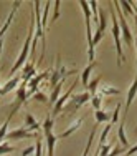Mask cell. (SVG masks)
<instances>
[{
  "label": "cell",
  "mask_w": 137,
  "mask_h": 156,
  "mask_svg": "<svg viewBox=\"0 0 137 156\" xmlns=\"http://www.w3.org/2000/svg\"><path fill=\"white\" fill-rule=\"evenodd\" d=\"M53 128H55V120L50 116V115H46L45 121H43V125H42L43 135H50V133H53Z\"/></svg>",
  "instance_id": "obj_18"
},
{
  "label": "cell",
  "mask_w": 137,
  "mask_h": 156,
  "mask_svg": "<svg viewBox=\"0 0 137 156\" xmlns=\"http://www.w3.org/2000/svg\"><path fill=\"white\" fill-rule=\"evenodd\" d=\"M119 5H121V10H122V13H124V17L125 15H134V5H132L131 2H127V0H121L119 2Z\"/></svg>",
  "instance_id": "obj_21"
},
{
  "label": "cell",
  "mask_w": 137,
  "mask_h": 156,
  "mask_svg": "<svg viewBox=\"0 0 137 156\" xmlns=\"http://www.w3.org/2000/svg\"><path fill=\"white\" fill-rule=\"evenodd\" d=\"M18 7H20V2H15V3H13V9H12V12L8 13V17H7V18H5V22H3L2 28H0V42L3 40V37H5V33L8 32V28H10V25H12V20H13V17H15V13H17Z\"/></svg>",
  "instance_id": "obj_7"
},
{
  "label": "cell",
  "mask_w": 137,
  "mask_h": 156,
  "mask_svg": "<svg viewBox=\"0 0 137 156\" xmlns=\"http://www.w3.org/2000/svg\"><path fill=\"white\" fill-rule=\"evenodd\" d=\"M33 35H35V22H32L30 30H28V35H27V38H25L23 47H22L20 55H18L17 62L13 63V66L10 68V73H12V75H13V73H17L18 70H22V68L25 66V62H27L28 55H30V48H32V40H33Z\"/></svg>",
  "instance_id": "obj_1"
},
{
  "label": "cell",
  "mask_w": 137,
  "mask_h": 156,
  "mask_svg": "<svg viewBox=\"0 0 137 156\" xmlns=\"http://www.w3.org/2000/svg\"><path fill=\"white\" fill-rule=\"evenodd\" d=\"M32 98L36 100V101H40V103H50V101H48V96L43 93V91H36V93H33Z\"/></svg>",
  "instance_id": "obj_30"
},
{
  "label": "cell",
  "mask_w": 137,
  "mask_h": 156,
  "mask_svg": "<svg viewBox=\"0 0 137 156\" xmlns=\"http://www.w3.org/2000/svg\"><path fill=\"white\" fill-rule=\"evenodd\" d=\"M56 141H58V136L50 133V135H45V143H46V151H48V156H55V148H56Z\"/></svg>",
  "instance_id": "obj_11"
},
{
  "label": "cell",
  "mask_w": 137,
  "mask_h": 156,
  "mask_svg": "<svg viewBox=\"0 0 137 156\" xmlns=\"http://www.w3.org/2000/svg\"><path fill=\"white\" fill-rule=\"evenodd\" d=\"M48 75H50V70H46V72H42V73H36L35 76L32 78L30 81H28V87H27V95H28V98L33 95V93H36L38 91V83L40 81H43V80H46Z\"/></svg>",
  "instance_id": "obj_6"
},
{
  "label": "cell",
  "mask_w": 137,
  "mask_h": 156,
  "mask_svg": "<svg viewBox=\"0 0 137 156\" xmlns=\"http://www.w3.org/2000/svg\"><path fill=\"white\" fill-rule=\"evenodd\" d=\"M71 100H75V101H76L79 106H84V105H86V103L91 100V95L88 93V91H83V93H79V95H73Z\"/></svg>",
  "instance_id": "obj_19"
},
{
  "label": "cell",
  "mask_w": 137,
  "mask_h": 156,
  "mask_svg": "<svg viewBox=\"0 0 137 156\" xmlns=\"http://www.w3.org/2000/svg\"><path fill=\"white\" fill-rule=\"evenodd\" d=\"M60 7H61V2L60 0H55L53 2V17L50 18L51 23H55V22L58 20V17H60Z\"/></svg>",
  "instance_id": "obj_26"
},
{
  "label": "cell",
  "mask_w": 137,
  "mask_h": 156,
  "mask_svg": "<svg viewBox=\"0 0 137 156\" xmlns=\"http://www.w3.org/2000/svg\"><path fill=\"white\" fill-rule=\"evenodd\" d=\"M122 153H127V150H125L124 146H121V144H116V146L111 150V153L106 154V156H121Z\"/></svg>",
  "instance_id": "obj_29"
},
{
  "label": "cell",
  "mask_w": 137,
  "mask_h": 156,
  "mask_svg": "<svg viewBox=\"0 0 137 156\" xmlns=\"http://www.w3.org/2000/svg\"><path fill=\"white\" fill-rule=\"evenodd\" d=\"M73 73H78V70H76V68L68 70V68H66V66L61 63V55H58L56 68L53 70V75H51V78H50V87H56V85L60 83V81H63L66 76L73 75Z\"/></svg>",
  "instance_id": "obj_3"
},
{
  "label": "cell",
  "mask_w": 137,
  "mask_h": 156,
  "mask_svg": "<svg viewBox=\"0 0 137 156\" xmlns=\"http://www.w3.org/2000/svg\"><path fill=\"white\" fill-rule=\"evenodd\" d=\"M53 5L51 2H45V9H43V13H42V25H43V30H46L48 28V23H50V20H48V17H50V7Z\"/></svg>",
  "instance_id": "obj_20"
},
{
  "label": "cell",
  "mask_w": 137,
  "mask_h": 156,
  "mask_svg": "<svg viewBox=\"0 0 137 156\" xmlns=\"http://www.w3.org/2000/svg\"><path fill=\"white\" fill-rule=\"evenodd\" d=\"M96 129H98V125L92 128V131L89 133V138H88V143H86V146H84V151H83V156H88V153H89V150H91V144H92V140H94V135H96Z\"/></svg>",
  "instance_id": "obj_25"
},
{
  "label": "cell",
  "mask_w": 137,
  "mask_h": 156,
  "mask_svg": "<svg viewBox=\"0 0 137 156\" xmlns=\"http://www.w3.org/2000/svg\"><path fill=\"white\" fill-rule=\"evenodd\" d=\"M83 121H84V116L78 118V120H76V121H75V123H73L71 126H69L68 129H65L63 133H60V135H58V140H65V138H68V136H71L73 133H75V131H78V129L81 128V125H83Z\"/></svg>",
  "instance_id": "obj_10"
},
{
  "label": "cell",
  "mask_w": 137,
  "mask_h": 156,
  "mask_svg": "<svg viewBox=\"0 0 137 156\" xmlns=\"http://www.w3.org/2000/svg\"><path fill=\"white\" fill-rule=\"evenodd\" d=\"M134 20H135V27H137V10H135V13H134Z\"/></svg>",
  "instance_id": "obj_39"
},
{
  "label": "cell",
  "mask_w": 137,
  "mask_h": 156,
  "mask_svg": "<svg viewBox=\"0 0 137 156\" xmlns=\"http://www.w3.org/2000/svg\"><path fill=\"white\" fill-rule=\"evenodd\" d=\"M99 83H101V76H96L94 80H92V81H89V85L86 87V91L91 95V98H92V96H96V95H98Z\"/></svg>",
  "instance_id": "obj_17"
},
{
  "label": "cell",
  "mask_w": 137,
  "mask_h": 156,
  "mask_svg": "<svg viewBox=\"0 0 137 156\" xmlns=\"http://www.w3.org/2000/svg\"><path fill=\"white\" fill-rule=\"evenodd\" d=\"M20 83H22V76H13V78H10V80L2 87V91L7 95V93H10V91H13L15 88H18V85H20Z\"/></svg>",
  "instance_id": "obj_12"
},
{
  "label": "cell",
  "mask_w": 137,
  "mask_h": 156,
  "mask_svg": "<svg viewBox=\"0 0 137 156\" xmlns=\"http://www.w3.org/2000/svg\"><path fill=\"white\" fill-rule=\"evenodd\" d=\"M134 153H137V144H135V146H131V148H129L127 153H125V156H132Z\"/></svg>",
  "instance_id": "obj_36"
},
{
  "label": "cell",
  "mask_w": 137,
  "mask_h": 156,
  "mask_svg": "<svg viewBox=\"0 0 137 156\" xmlns=\"http://www.w3.org/2000/svg\"><path fill=\"white\" fill-rule=\"evenodd\" d=\"M91 103H92V108H94V111L101 110V105H102V96H99V95L92 96V98H91Z\"/></svg>",
  "instance_id": "obj_31"
},
{
  "label": "cell",
  "mask_w": 137,
  "mask_h": 156,
  "mask_svg": "<svg viewBox=\"0 0 137 156\" xmlns=\"http://www.w3.org/2000/svg\"><path fill=\"white\" fill-rule=\"evenodd\" d=\"M98 65L96 62H92V63H89V65L86 66V68L81 72V83H83V87H88L89 85V76H91V72L94 70V66Z\"/></svg>",
  "instance_id": "obj_13"
},
{
  "label": "cell",
  "mask_w": 137,
  "mask_h": 156,
  "mask_svg": "<svg viewBox=\"0 0 137 156\" xmlns=\"http://www.w3.org/2000/svg\"><path fill=\"white\" fill-rule=\"evenodd\" d=\"M8 125H10V120L7 118L5 121H3V125L0 126V143H3L7 138V133H8Z\"/></svg>",
  "instance_id": "obj_27"
},
{
  "label": "cell",
  "mask_w": 137,
  "mask_h": 156,
  "mask_svg": "<svg viewBox=\"0 0 137 156\" xmlns=\"http://www.w3.org/2000/svg\"><path fill=\"white\" fill-rule=\"evenodd\" d=\"M8 153H15V148H13L8 141L0 143V156H2V154H8Z\"/></svg>",
  "instance_id": "obj_24"
},
{
  "label": "cell",
  "mask_w": 137,
  "mask_h": 156,
  "mask_svg": "<svg viewBox=\"0 0 137 156\" xmlns=\"http://www.w3.org/2000/svg\"><path fill=\"white\" fill-rule=\"evenodd\" d=\"M102 37H104V33H102V32H99L98 28H96L94 35H92V47H96V45H98V43L102 40Z\"/></svg>",
  "instance_id": "obj_33"
},
{
  "label": "cell",
  "mask_w": 137,
  "mask_h": 156,
  "mask_svg": "<svg viewBox=\"0 0 137 156\" xmlns=\"http://www.w3.org/2000/svg\"><path fill=\"white\" fill-rule=\"evenodd\" d=\"M111 129H112V125L107 123V125H106V128H104V131L101 133V138H99V146H98V148H101L102 144H106V138H107V135L111 133Z\"/></svg>",
  "instance_id": "obj_28"
},
{
  "label": "cell",
  "mask_w": 137,
  "mask_h": 156,
  "mask_svg": "<svg viewBox=\"0 0 137 156\" xmlns=\"http://www.w3.org/2000/svg\"><path fill=\"white\" fill-rule=\"evenodd\" d=\"M111 116H112V115H111L109 111H104V110H98V111H94L96 125H101V123H109V121H111Z\"/></svg>",
  "instance_id": "obj_14"
},
{
  "label": "cell",
  "mask_w": 137,
  "mask_h": 156,
  "mask_svg": "<svg viewBox=\"0 0 137 156\" xmlns=\"http://www.w3.org/2000/svg\"><path fill=\"white\" fill-rule=\"evenodd\" d=\"M99 96H117L121 95V90L119 88H114V87H109V85H104V87L99 88Z\"/></svg>",
  "instance_id": "obj_15"
},
{
  "label": "cell",
  "mask_w": 137,
  "mask_h": 156,
  "mask_svg": "<svg viewBox=\"0 0 137 156\" xmlns=\"http://www.w3.org/2000/svg\"><path fill=\"white\" fill-rule=\"evenodd\" d=\"M135 95H137V78H135V80H132L131 87H129L127 98H125V111H124V118L127 116V113H129V108H131V105H132V101H134Z\"/></svg>",
  "instance_id": "obj_8"
},
{
  "label": "cell",
  "mask_w": 137,
  "mask_h": 156,
  "mask_svg": "<svg viewBox=\"0 0 137 156\" xmlns=\"http://www.w3.org/2000/svg\"><path fill=\"white\" fill-rule=\"evenodd\" d=\"M106 27H107V15H106V10H99V22H98V27H96V28H98L99 32L104 33Z\"/></svg>",
  "instance_id": "obj_23"
},
{
  "label": "cell",
  "mask_w": 137,
  "mask_h": 156,
  "mask_svg": "<svg viewBox=\"0 0 137 156\" xmlns=\"http://www.w3.org/2000/svg\"><path fill=\"white\" fill-rule=\"evenodd\" d=\"M78 81H79V76H78L75 81H73V85H71V87H69V90L66 91L65 95H61L60 98H58V101L55 103V108H53V118L56 116V115H60L61 111H63V108H65V105H66V103H68L69 96H71V93H73V90H75V87L78 85Z\"/></svg>",
  "instance_id": "obj_5"
},
{
  "label": "cell",
  "mask_w": 137,
  "mask_h": 156,
  "mask_svg": "<svg viewBox=\"0 0 137 156\" xmlns=\"http://www.w3.org/2000/svg\"><path fill=\"white\" fill-rule=\"evenodd\" d=\"M25 129H28V131H32V133H36V131H40L42 129V125L38 123V121L35 120V116H33L32 113H25Z\"/></svg>",
  "instance_id": "obj_9"
},
{
  "label": "cell",
  "mask_w": 137,
  "mask_h": 156,
  "mask_svg": "<svg viewBox=\"0 0 137 156\" xmlns=\"http://www.w3.org/2000/svg\"><path fill=\"white\" fill-rule=\"evenodd\" d=\"M134 45H135V57H137V35H135V38H134Z\"/></svg>",
  "instance_id": "obj_37"
},
{
  "label": "cell",
  "mask_w": 137,
  "mask_h": 156,
  "mask_svg": "<svg viewBox=\"0 0 137 156\" xmlns=\"http://www.w3.org/2000/svg\"><path fill=\"white\" fill-rule=\"evenodd\" d=\"M135 131H137V129H135Z\"/></svg>",
  "instance_id": "obj_40"
},
{
  "label": "cell",
  "mask_w": 137,
  "mask_h": 156,
  "mask_svg": "<svg viewBox=\"0 0 137 156\" xmlns=\"http://www.w3.org/2000/svg\"><path fill=\"white\" fill-rule=\"evenodd\" d=\"M61 87H63V81H60V83L56 85V87H53V91H51V95H50V100L48 101L53 105V103H56L58 101V98L61 96Z\"/></svg>",
  "instance_id": "obj_22"
},
{
  "label": "cell",
  "mask_w": 137,
  "mask_h": 156,
  "mask_svg": "<svg viewBox=\"0 0 137 156\" xmlns=\"http://www.w3.org/2000/svg\"><path fill=\"white\" fill-rule=\"evenodd\" d=\"M42 151H43V143L40 140H36V144H35V156H42Z\"/></svg>",
  "instance_id": "obj_34"
},
{
  "label": "cell",
  "mask_w": 137,
  "mask_h": 156,
  "mask_svg": "<svg viewBox=\"0 0 137 156\" xmlns=\"http://www.w3.org/2000/svg\"><path fill=\"white\" fill-rule=\"evenodd\" d=\"M111 5H112V3H111ZM109 15H111V22H112L111 32H112V38H114V43H116V51H117V66H121L122 60H124V53H122V40H121L119 20H117V15H116V12H114V7H109Z\"/></svg>",
  "instance_id": "obj_2"
},
{
  "label": "cell",
  "mask_w": 137,
  "mask_h": 156,
  "mask_svg": "<svg viewBox=\"0 0 137 156\" xmlns=\"http://www.w3.org/2000/svg\"><path fill=\"white\" fill-rule=\"evenodd\" d=\"M124 123H125V120H122V123L119 125V131H117V138H119V143H121V146H124L125 150H129V140H127V136H125Z\"/></svg>",
  "instance_id": "obj_16"
},
{
  "label": "cell",
  "mask_w": 137,
  "mask_h": 156,
  "mask_svg": "<svg viewBox=\"0 0 137 156\" xmlns=\"http://www.w3.org/2000/svg\"><path fill=\"white\" fill-rule=\"evenodd\" d=\"M38 135L36 133H32L25 128H17V129H12V131L7 133V138L5 141H10V140H15V141H22V140H36Z\"/></svg>",
  "instance_id": "obj_4"
},
{
  "label": "cell",
  "mask_w": 137,
  "mask_h": 156,
  "mask_svg": "<svg viewBox=\"0 0 137 156\" xmlns=\"http://www.w3.org/2000/svg\"><path fill=\"white\" fill-rule=\"evenodd\" d=\"M33 153H35V146H27L22 150V156H32Z\"/></svg>",
  "instance_id": "obj_35"
},
{
  "label": "cell",
  "mask_w": 137,
  "mask_h": 156,
  "mask_svg": "<svg viewBox=\"0 0 137 156\" xmlns=\"http://www.w3.org/2000/svg\"><path fill=\"white\" fill-rule=\"evenodd\" d=\"M119 113H121V103H117L116 108H114V111L111 113V115H112V116H111V125L119 121Z\"/></svg>",
  "instance_id": "obj_32"
},
{
  "label": "cell",
  "mask_w": 137,
  "mask_h": 156,
  "mask_svg": "<svg viewBox=\"0 0 137 156\" xmlns=\"http://www.w3.org/2000/svg\"><path fill=\"white\" fill-rule=\"evenodd\" d=\"M2 50H3V40L0 42V57H2Z\"/></svg>",
  "instance_id": "obj_38"
}]
</instances>
